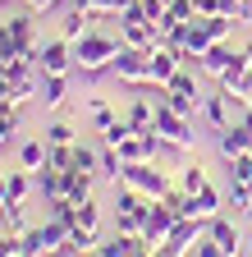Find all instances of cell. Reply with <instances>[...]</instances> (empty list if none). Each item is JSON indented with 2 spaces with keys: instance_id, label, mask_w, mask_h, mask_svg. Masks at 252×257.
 Listing matches in <instances>:
<instances>
[{
  "instance_id": "obj_1",
  "label": "cell",
  "mask_w": 252,
  "mask_h": 257,
  "mask_svg": "<svg viewBox=\"0 0 252 257\" xmlns=\"http://www.w3.org/2000/svg\"><path fill=\"white\" fill-rule=\"evenodd\" d=\"M119 51H124L119 37H110V32H101V28H92L83 42H74V74H83V78H101V74H110Z\"/></svg>"
},
{
  "instance_id": "obj_2",
  "label": "cell",
  "mask_w": 252,
  "mask_h": 257,
  "mask_svg": "<svg viewBox=\"0 0 252 257\" xmlns=\"http://www.w3.org/2000/svg\"><path fill=\"white\" fill-rule=\"evenodd\" d=\"M119 184H129V188L147 193V198H165V193L174 188V184H170V175H165V166H161V161H138V166H124Z\"/></svg>"
},
{
  "instance_id": "obj_3",
  "label": "cell",
  "mask_w": 252,
  "mask_h": 257,
  "mask_svg": "<svg viewBox=\"0 0 252 257\" xmlns=\"http://www.w3.org/2000/svg\"><path fill=\"white\" fill-rule=\"evenodd\" d=\"M119 83H129L133 92H151V69H147V51H133V46H124L115 55V69H110Z\"/></svg>"
},
{
  "instance_id": "obj_4",
  "label": "cell",
  "mask_w": 252,
  "mask_h": 257,
  "mask_svg": "<svg viewBox=\"0 0 252 257\" xmlns=\"http://www.w3.org/2000/svg\"><path fill=\"white\" fill-rule=\"evenodd\" d=\"M147 69H151V92H165L170 78L183 69V60H179V51H174L170 42H156V46L147 51Z\"/></svg>"
},
{
  "instance_id": "obj_5",
  "label": "cell",
  "mask_w": 252,
  "mask_h": 257,
  "mask_svg": "<svg viewBox=\"0 0 252 257\" xmlns=\"http://www.w3.org/2000/svg\"><path fill=\"white\" fill-rule=\"evenodd\" d=\"M174 220H179V207H174L170 198H156L151 211H147V225H142V239H147L151 248H156V243H165L170 230H174Z\"/></svg>"
},
{
  "instance_id": "obj_6",
  "label": "cell",
  "mask_w": 252,
  "mask_h": 257,
  "mask_svg": "<svg viewBox=\"0 0 252 257\" xmlns=\"http://www.w3.org/2000/svg\"><path fill=\"white\" fill-rule=\"evenodd\" d=\"M37 69L42 74H74V42L69 37H51L37 51Z\"/></svg>"
},
{
  "instance_id": "obj_7",
  "label": "cell",
  "mask_w": 252,
  "mask_h": 257,
  "mask_svg": "<svg viewBox=\"0 0 252 257\" xmlns=\"http://www.w3.org/2000/svg\"><path fill=\"white\" fill-rule=\"evenodd\" d=\"M156 134L161 138H170V143H183V147H193V119L188 115H179V110H170L165 101H156Z\"/></svg>"
},
{
  "instance_id": "obj_8",
  "label": "cell",
  "mask_w": 252,
  "mask_h": 257,
  "mask_svg": "<svg viewBox=\"0 0 252 257\" xmlns=\"http://www.w3.org/2000/svg\"><path fill=\"white\" fill-rule=\"evenodd\" d=\"M220 202H225V193H220L215 184H206L202 193H193V198H183V216H193V220H215L220 216Z\"/></svg>"
},
{
  "instance_id": "obj_9",
  "label": "cell",
  "mask_w": 252,
  "mask_h": 257,
  "mask_svg": "<svg viewBox=\"0 0 252 257\" xmlns=\"http://www.w3.org/2000/svg\"><path fill=\"white\" fill-rule=\"evenodd\" d=\"M215 147H220V156H225V161H234V156L252 152V128H247L243 119H234L225 134H215Z\"/></svg>"
},
{
  "instance_id": "obj_10",
  "label": "cell",
  "mask_w": 252,
  "mask_h": 257,
  "mask_svg": "<svg viewBox=\"0 0 252 257\" xmlns=\"http://www.w3.org/2000/svg\"><path fill=\"white\" fill-rule=\"evenodd\" d=\"M206 234H211V239H215L220 248H225V252H243V248H247V239L238 234V225H234V220H229L225 211H220L215 220H206Z\"/></svg>"
},
{
  "instance_id": "obj_11",
  "label": "cell",
  "mask_w": 252,
  "mask_h": 257,
  "mask_svg": "<svg viewBox=\"0 0 252 257\" xmlns=\"http://www.w3.org/2000/svg\"><path fill=\"white\" fill-rule=\"evenodd\" d=\"M202 119H206V128H211V134H225V128H229V96L220 92V87H215L206 101H202Z\"/></svg>"
},
{
  "instance_id": "obj_12",
  "label": "cell",
  "mask_w": 252,
  "mask_h": 257,
  "mask_svg": "<svg viewBox=\"0 0 252 257\" xmlns=\"http://www.w3.org/2000/svg\"><path fill=\"white\" fill-rule=\"evenodd\" d=\"M10 32H14V42H19V55H28V60L37 64L42 42H37V32H33V14H14L10 19Z\"/></svg>"
},
{
  "instance_id": "obj_13",
  "label": "cell",
  "mask_w": 252,
  "mask_h": 257,
  "mask_svg": "<svg viewBox=\"0 0 252 257\" xmlns=\"http://www.w3.org/2000/svg\"><path fill=\"white\" fill-rule=\"evenodd\" d=\"M33 193H37L33 170L14 166V170H10V193H5V207H28V198H33Z\"/></svg>"
},
{
  "instance_id": "obj_14",
  "label": "cell",
  "mask_w": 252,
  "mask_h": 257,
  "mask_svg": "<svg viewBox=\"0 0 252 257\" xmlns=\"http://www.w3.org/2000/svg\"><path fill=\"white\" fill-rule=\"evenodd\" d=\"M69 78L74 74H42V106L46 110H60L69 101Z\"/></svg>"
},
{
  "instance_id": "obj_15",
  "label": "cell",
  "mask_w": 252,
  "mask_h": 257,
  "mask_svg": "<svg viewBox=\"0 0 252 257\" xmlns=\"http://www.w3.org/2000/svg\"><path fill=\"white\" fill-rule=\"evenodd\" d=\"M124 119H129L133 134H147V128H156V106L147 101V96H129V106H124Z\"/></svg>"
},
{
  "instance_id": "obj_16",
  "label": "cell",
  "mask_w": 252,
  "mask_h": 257,
  "mask_svg": "<svg viewBox=\"0 0 252 257\" xmlns=\"http://www.w3.org/2000/svg\"><path fill=\"white\" fill-rule=\"evenodd\" d=\"M229 60H234V42H215V46H206V51H202L197 69H202V74H211V78H220Z\"/></svg>"
},
{
  "instance_id": "obj_17",
  "label": "cell",
  "mask_w": 252,
  "mask_h": 257,
  "mask_svg": "<svg viewBox=\"0 0 252 257\" xmlns=\"http://www.w3.org/2000/svg\"><path fill=\"white\" fill-rule=\"evenodd\" d=\"M92 193H97V175H87V170H65V198L78 207V202H87Z\"/></svg>"
},
{
  "instance_id": "obj_18",
  "label": "cell",
  "mask_w": 252,
  "mask_h": 257,
  "mask_svg": "<svg viewBox=\"0 0 252 257\" xmlns=\"http://www.w3.org/2000/svg\"><path fill=\"white\" fill-rule=\"evenodd\" d=\"M33 179H37V198H42V202H55V198H65V170H55V166H42Z\"/></svg>"
},
{
  "instance_id": "obj_19",
  "label": "cell",
  "mask_w": 252,
  "mask_h": 257,
  "mask_svg": "<svg viewBox=\"0 0 252 257\" xmlns=\"http://www.w3.org/2000/svg\"><path fill=\"white\" fill-rule=\"evenodd\" d=\"M46 152H51V147H46V138H23V143H19V166L37 175V170L46 166Z\"/></svg>"
},
{
  "instance_id": "obj_20",
  "label": "cell",
  "mask_w": 252,
  "mask_h": 257,
  "mask_svg": "<svg viewBox=\"0 0 252 257\" xmlns=\"http://www.w3.org/2000/svg\"><path fill=\"white\" fill-rule=\"evenodd\" d=\"M74 170L97 175V170H101V143H87V138H78V143H74Z\"/></svg>"
},
{
  "instance_id": "obj_21",
  "label": "cell",
  "mask_w": 252,
  "mask_h": 257,
  "mask_svg": "<svg viewBox=\"0 0 252 257\" xmlns=\"http://www.w3.org/2000/svg\"><path fill=\"white\" fill-rule=\"evenodd\" d=\"M83 106H87V115H92V128H97V134H106V128L119 119V115H115V106L106 101V96H87Z\"/></svg>"
},
{
  "instance_id": "obj_22",
  "label": "cell",
  "mask_w": 252,
  "mask_h": 257,
  "mask_svg": "<svg viewBox=\"0 0 252 257\" xmlns=\"http://www.w3.org/2000/svg\"><path fill=\"white\" fill-rule=\"evenodd\" d=\"M92 23H97L92 14H83V10H69V14H65V23H60V37H69V42H83L87 32H92Z\"/></svg>"
},
{
  "instance_id": "obj_23",
  "label": "cell",
  "mask_w": 252,
  "mask_h": 257,
  "mask_svg": "<svg viewBox=\"0 0 252 257\" xmlns=\"http://www.w3.org/2000/svg\"><path fill=\"white\" fill-rule=\"evenodd\" d=\"M42 138H46V147H74V143H78V128H74L69 119H51Z\"/></svg>"
},
{
  "instance_id": "obj_24",
  "label": "cell",
  "mask_w": 252,
  "mask_h": 257,
  "mask_svg": "<svg viewBox=\"0 0 252 257\" xmlns=\"http://www.w3.org/2000/svg\"><path fill=\"white\" fill-rule=\"evenodd\" d=\"M179 188L188 193V198H193V193H202V188H206V170L197 166V161H188V166L179 170Z\"/></svg>"
},
{
  "instance_id": "obj_25",
  "label": "cell",
  "mask_w": 252,
  "mask_h": 257,
  "mask_svg": "<svg viewBox=\"0 0 252 257\" xmlns=\"http://www.w3.org/2000/svg\"><path fill=\"white\" fill-rule=\"evenodd\" d=\"M19 147V110H0V152Z\"/></svg>"
},
{
  "instance_id": "obj_26",
  "label": "cell",
  "mask_w": 252,
  "mask_h": 257,
  "mask_svg": "<svg viewBox=\"0 0 252 257\" xmlns=\"http://www.w3.org/2000/svg\"><path fill=\"white\" fill-rule=\"evenodd\" d=\"M74 225H78V230H101V207H97V198L78 202V211H74Z\"/></svg>"
},
{
  "instance_id": "obj_27",
  "label": "cell",
  "mask_w": 252,
  "mask_h": 257,
  "mask_svg": "<svg viewBox=\"0 0 252 257\" xmlns=\"http://www.w3.org/2000/svg\"><path fill=\"white\" fill-rule=\"evenodd\" d=\"M97 175H106V179H115V184H119V175H124L119 152H115V147H106V143H101V170H97Z\"/></svg>"
},
{
  "instance_id": "obj_28",
  "label": "cell",
  "mask_w": 252,
  "mask_h": 257,
  "mask_svg": "<svg viewBox=\"0 0 252 257\" xmlns=\"http://www.w3.org/2000/svg\"><path fill=\"white\" fill-rule=\"evenodd\" d=\"M225 166H229V179H238V184H247V188H252V152H243V156L225 161Z\"/></svg>"
},
{
  "instance_id": "obj_29",
  "label": "cell",
  "mask_w": 252,
  "mask_h": 257,
  "mask_svg": "<svg viewBox=\"0 0 252 257\" xmlns=\"http://www.w3.org/2000/svg\"><path fill=\"white\" fill-rule=\"evenodd\" d=\"M247 207H252V188L229 179V211H247Z\"/></svg>"
},
{
  "instance_id": "obj_30",
  "label": "cell",
  "mask_w": 252,
  "mask_h": 257,
  "mask_svg": "<svg viewBox=\"0 0 252 257\" xmlns=\"http://www.w3.org/2000/svg\"><path fill=\"white\" fill-rule=\"evenodd\" d=\"M124 138H133V128H129V119L119 115V119H115V124L106 128V134H101V143H106V147H119Z\"/></svg>"
},
{
  "instance_id": "obj_31",
  "label": "cell",
  "mask_w": 252,
  "mask_h": 257,
  "mask_svg": "<svg viewBox=\"0 0 252 257\" xmlns=\"http://www.w3.org/2000/svg\"><path fill=\"white\" fill-rule=\"evenodd\" d=\"M188 252H193V257H229V252H225V248H220V243H215L211 234H202V239H197L193 248H188Z\"/></svg>"
},
{
  "instance_id": "obj_32",
  "label": "cell",
  "mask_w": 252,
  "mask_h": 257,
  "mask_svg": "<svg viewBox=\"0 0 252 257\" xmlns=\"http://www.w3.org/2000/svg\"><path fill=\"white\" fill-rule=\"evenodd\" d=\"M46 166H55V170H74V147H51V152H46Z\"/></svg>"
},
{
  "instance_id": "obj_33",
  "label": "cell",
  "mask_w": 252,
  "mask_h": 257,
  "mask_svg": "<svg viewBox=\"0 0 252 257\" xmlns=\"http://www.w3.org/2000/svg\"><path fill=\"white\" fill-rule=\"evenodd\" d=\"M211 14H225V0H193V19H211Z\"/></svg>"
},
{
  "instance_id": "obj_34",
  "label": "cell",
  "mask_w": 252,
  "mask_h": 257,
  "mask_svg": "<svg viewBox=\"0 0 252 257\" xmlns=\"http://www.w3.org/2000/svg\"><path fill=\"white\" fill-rule=\"evenodd\" d=\"M23 5H28V10H33V14H42V10H55V5H51V0H23Z\"/></svg>"
},
{
  "instance_id": "obj_35",
  "label": "cell",
  "mask_w": 252,
  "mask_h": 257,
  "mask_svg": "<svg viewBox=\"0 0 252 257\" xmlns=\"http://www.w3.org/2000/svg\"><path fill=\"white\" fill-rule=\"evenodd\" d=\"M5 193H10V170H0V202H5Z\"/></svg>"
},
{
  "instance_id": "obj_36",
  "label": "cell",
  "mask_w": 252,
  "mask_h": 257,
  "mask_svg": "<svg viewBox=\"0 0 252 257\" xmlns=\"http://www.w3.org/2000/svg\"><path fill=\"white\" fill-rule=\"evenodd\" d=\"M238 119H243V124L252 128V106H247V110H238Z\"/></svg>"
},
{
  "instance_id": "obj_37",
  "label": "cell",
  "mask_w": 252,
  "mask_h": 257,
  "mask_svg": "<svg viewBox=\"0 0 252 257\" xmlns=\"http://www.w3.org/2000/svg\"><path fill=\"white\" fill-rule=\"evenodd\" d=\"M243 216H247V230H252V207H247V211H243Z\"/></svg>"
},
{
  "instance_id": "obj_38",
  "label": "cell",
  "mask_w": 252,
  "mask_h": 257,
  "mask_svg": "<svg viewBox=\"0 0 252 257\" xmlns=\"http://www.w3.org/2000/svg\"><path fill=\"white\" fill-rule=\"evenodd\" d=\"M243 23H247V28H252V5H247V19H243Z\"/></svg>"
},
{
  "instance_id": "obj_39",
  "label": "cell",
  "mask_w": 252,
  "mask_h": 257,
  "mask_svg": "<svg viewBox=\"0 0 252 257\" xmlns=\"http://www.w3.org/2000/svg\"><path fill=\"white\" fill-rule=\"evenodd\" d=\"M60 257H83V252H60Z\"/></svg>"
},
{
  "instance_id": "obj_40",
  "label": "cell",
  "mask_w": 252,
  "mask_h": 257,
  "mask_svg": "<svg viewBox=\"0 0 252 257\" xmlns=\"http://www.w3.org/2000/svg\"><path fill=\"white\" fill-rule=\"evenodd\" d=\"M247 257H252V234H247Z\"/></svg>"
},
{
  "instance_id": "obj_41",
  "label": "cell",
  "mask_w": 252,
  "mask_h": 257,
  "mask_svg": "<svg viewBox=\"0 0 252 257\" xmlns=\"http://www.w3.org/2000/svg\"><path fill=\"white\" fill-rule=\"evenodd\" d=\"M229 257H247V248H243V252H229Z\"/></svg>"
},
{
  "instance_id": "obj_42",
  "label": "cell",
  "mask_w": 252,
  "mask_h": 257,
  "mask_svg": "<svg viewBox=\"0 0 252 257\" xmlns=\"http://www.w3.org/2000/svg\"><path fill=\"white\" fill-rule=\"evenodd\" d=\"M14 257H28V252H14Z\"/></svg>"
},
{
  "instance_id": "obj_43",
  "label": "cell",
  "mask_w": 252,
  "mask_h": 257,
  "mask_svg": "<svg viewBox=\"0 0 252 257\" xmlns=\"http://www.w3.org/2000/svg\"><path fill=\"white\" fill-rule=\"evenodd\" d=\"M0 5H10V0H0Z\"/></svg>"
}]
</instances>
